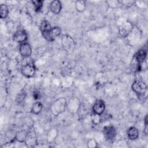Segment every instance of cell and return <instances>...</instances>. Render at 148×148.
Here are the masks:
<instances>
[{"label": "cell", "mask_w": 148, "mask_h": 148, "mask_svg": "<svg viewBox=\"0 0 148 148\" xmlns=\"http://www.w3.org/2000/svg\"><path fill=\"white\" fill-rule=\"evenodd\" d=\"M67 101L64 97H60L56 99L51 105L50 110L54 116H57L64 112L66 109Z\"/></svg>", "instance_id": "cell-1"}, {"label": "cell", "mask_w": 148, "mask_h": 148, "mask_svg": "<svg viewBox=\"0 0 148 148\" xmlns=\"http://www.w3.org/2000/svg\"><path fill=\"white\" fill-rule=\"evenodd\" d=\"M134 27V24L130 21L128 20H121L118 25V31L122 38H127Z\"/></svg>", "instance_id": "cell-2"}, {"label": "cell", "mask_w": 148, "mask_h": 148, "mask_svg": "<svg viewBox=\"0 0 148 148\" xmlns=\"http://www.w3.org/2000/svg\"><path fill=\"white\" fill-rule=\"evenodd\" d=\"M61 43L63 49L67 53H71L74 50L75 47V42L71 36L68 34L62 35L61 38Z\"/></svg>", "instance_id": "cell-3"}, {"label": "cell", "mask_w": 148, "mask_h": 148, "mask_svg": "<svg viewBox=\"0 0 148 148\" xmlns=\"http://www.w3.org/2000/svg\"><path fill=\"white\" fill-rule=\"evenodd\" d=\"M36 71V68L35 62L33 60L22 65L21 67V73L23 76L27 78L32 77Z\"/></svg>", "instance_id": "cell-4"}, {"label": "cell", "mask_w": 148, "mask_h": 148, "mask_svg": "<svg viewBox=\"0 0 148 148\" xmlns=\"http://www.w3.org/2000/svg\"><path fill=\"white\" fill-rule=\"evenodd\" d=\"M131 88L138 97H142L146 94L147 87L146 84L143 81L136 79L133 82Z\"/></svg>", "instance_id": "cell-5"}, {"label": "cell", "mask_w": 148, "mask_h": 148, "mask_svg": "<svg viewBox=\"0 0 148 148\" xmlns=\"http://www.w3.org/2000/svg\"><path fill=\"white\" fill-rule=\"evenodd\" d=\"M80 105V99L76 97H72L67 101L66 109L71 113L76 114L78 112Z\"/></svg>", "instance_id": "cell-6"}, {"label": "cell", "mask_w": 148, "mask_h": 148, "mask_svg": "<svg viewBox=\"0 0 148 148\" xmlns=\"http://www.w3.org/2000/svg\"><path fill=\"white\" fill-rule=\"evenodd\" d=\"M128 41L129 43L132 46H135L138 45L141 39V31L138 28L134 26L132 31L127 36Z\"/></svg>", "instance_id": "cell-7"}, {"label": "cell", "mask_w": 148, "mask_h": 148, "mask_svg": "<svg viewBox=\"0 0 148 148\" xmlns=\"http://www.w3.org/2000/svg\"><path fill=\"white\" fill-rule=\"evenodd\" d=\"M40 31L42 36L47 41L50 42V35L53 27L46 20H43L40 25Z\"/></svg>", "instance_id": "cell-8"}, {"label": "cell", "mask_w": 148, "mask_h": 148, "mask_svg": "<svg viewBox=\"0 0 148 148\" xmlns=\"http://www.w3.org/2000/svg\"><path fill=\"white\" fill-rule=\"evenodd\" d=\"M105 138L108 141H113L117 135V131L116 128L112 125H106L103 127L102 131Z\"/></svg>", "instance_id": "cell-9"}, {"label": "cell", "mask_w": 148, "mask_h": 148, "mask_svg": "<svg viewBox=\"0 0 148 148\" xmlns=\"http://www.w3.org/2000/svg\"><path fill=\"white\" fill-rule=\"evenodd\" d=\"M24 144L28 147H34L37 145V136L32 128L28 130Z\"/></svg>", "instance_id": "cell-10"}, {"label": "cell", "mask_w": 148, "mask_h": 148, "mask_svg": "<svg viewBox=\"0 0 148 148\" xmlns=\"http://www.w3.org/2000/svg\"><path fill=\"white\" fill-rule=\"evenodd\" d=\"M28 38V34L24 29H17L13 35V40L19 44L27 42Z\"/></svg>", "instance_id": "cell-11"}, {"label": "cell", "mask_w": 148, "mask_h": 148, "mask_svg": "<svg viewBox=\"0 0 148 148\" xmlns=\"http://www.w3.org/2000/svg\"><path fill=\"white\" fill-rule=\"evenodd\" d=\"M18 51L20 54L24 58L29 57L32 53L31 46L27 42L19 44Z\"/></svg>", "instance_id": "cell-12"}, {"label": "cell", "mask_w": 148, "mask_h": 148, "mask_svg": "<svg viewBox=\"0 0 148 148\" xmlns=\"http://www.w3.org/2000/svg\"><path fill=\"white\" fill-rule=\"evenodd\" d=\"M106 109L105 102L102 99H98L94 102L92 106V113L102 115Z\"/></svg>", "instance_id": "cell-13"}, {"label": "cell", "mask_w": 148, "mask_h": 148, "mask_svg": "<svg viewBox=\"0 0 148 148\" xmlns=\"http://www.w3.org/2000/svg\"><path fill=\"white\" fill-rule=\"evenodd\" d=\"M147 55V48H142L137 51L134 54L133 59L135 60L139 65L142 66V64L144 63L146 60Z\"/></svg>", "instance_id": "cell-14"}, {"label": "cell", "mask_w": 148, "mask_h": 148, "mask_svg": "<svg viewBox=\"0 0 148 148\" xmlns=\"http://www.w3.org/2000/svg\"><path fill=\"white\" fill-rule=\"evenodd\" d=\"M62 3L59 0H53L49 4V9L54 14H58L62 9Z\"/></svg>", "instance_id": "cell-15"}, {"label": "cell", "mask_w": 148, "mask_h": 148, "mask_svg": "<svg viewBox=\"0 0 148 148\" xmlns=\"http://www.w3.org/2000/svg\"><path fill=\"white\" fill-rule=\"evenodd\" d=\"M128 138L131 140H136L139 136V130L135 126L130 127L127 131Z\"/></svg>", "instance_id": "cell-16"}, {"label": "cell", "mask_w": 148, "mask_h": 148, "mask_svg": "<svg viewBox=\"0 0 148 148\" xmlns=\"http://www.w3.org/2000/svg\"><path fill=\"white\" fill-rule=\"evenodd\" d=\"M28 130H20L16 131L15 139L19 143H24L25 142Z\"/></svg>", "instance_id": "cell-17"}, {"label": "cell", "mask_w": 148, "mask_h": 148, "mask_svg": "<svg viewBox=\"0 0 148 148\" xmlns=\"http://www.w3.org/2000/svg\"><path fill=\"white\" fill-rule=\"evenodd\" d=\"M43 103L40 101L34 102L31 109V112L34 114H39L43 109Z\"/></svg>", "instance_id": "cell-18"}, {"label": "cell", "mask_w": 148, "mask_h": 148, "mask_svg": "<svg viewBox=\"0 0 148 148\" xmlns=\"http://www.w3.org/2000/svg\"><path fill=\"white\" fill-rule=\"evenodd\" d=\"M61 34V29L59 27H53L52 31L50 35V42L54 41L56 40Z\"/></svg>", "instance_id": "cell-19"}, {"label": "cell", "mask_w": 148, "mask_h": 148, "mask_svg": "<svg viewBox=\"0 0 148 148\" xmlns=\"http://www.w3.org/2000/svg\"><path fill=\"white\" fill-rule=\"evenodd\" d=\"M86 2L83 0H77L75 2V8L78 12H83L86 9Z\"/></svg>", "instance_id": "cell-20"}, {"label": "cell", "mask_w": 148, "mask_h": 148, "mask_svg": "<svg viewBox=\"0 0 148 148\" xmlns=\"http://www.w3.org/2000/svg\"><path fill=\"white\" fill-rule=\"evenodd\" d=\"M9 13L8 6L6 4H1L0 6V18L1 19L6 18Z\"/></svg>", "instance_id": "cell-21"}, {"label": "cell", "mask_w": 148, "mask_h": 148, "mask_svg": "<svg viewBox=\"0 0 148 148\" xmlns=\"http://www.w3.org/2000/svg\"><path fill=\"white\" fill-rule=\"evenodd\" d=\"M44 1L41 0H32L31 1V3L34 7V10L36 12H40L43 6Z\"/></svg>", "instance_id": "cell-22"}, {"label": "cell", "mask_w": 148, "mask_h": 148, "mask_svg": "<svg viewBox=\"0 0 148 148\" xmlns=\"http://www.w3.org/2000/svg\"><path fill=\"white\" fill-rule=\"evenodd\" d=\"M90 120L91 121V123L94 125H99L102 121V115L92 113V114L90 116Z\"/></svg>", "instance_id": "cell-23"}, {"label": "cell", "mask_w": 148, "mask_h": 148, "mask_svg": "<svg viewBox=\"0 0 148 148\" xmlns=\"http://www.w3.org/2000/svg\"><path fill=\"white\" fill-rule=\"evenodd\" d=\"M23 124L27 128H28V130H29L32 128L34 124V121L31 117L26 116L24 119Z\"/></svg>", "instance_id": "cell-24"}, {"label": "cell", "mask_w": 148, "mask_h": 148, "mask_svg": "<svg viewBox=\"0 0 148 148\" xmlns=\"http://www.w3.org/2000/svg\"><path fill=\"white\" fill-rule=\"evenodd\" d=\"M57 134H58V132H57V131L56 129H55V128L51 129L49 131V132L47 133V140L49 142H52L56 138Z\"/></svg>", "instance_id": "cell-25"}, {"label": "cell", "mask_w": 148, "mask_h": 148, "mask_svg": "<svg viewBox=\"0 0 148 148\" xmlns=\"http://www.w3.org/2000/svg\"><path fill=\"white\" fill-rule=\"evenodd\" d=\"M106 3L109 6V8L112 9H115L120 5V1H117V0L106 1Z\"/></svg>", "instance_id": "cell-26"}, {"label": "cell", "mask_w": 148, "mask_h": 148, "mask_svg": "<svg viewBox=\"0 0 148 148\" xmlns=\"http://www.w3.org/2000/svg\"><path fill=\"white\" fill-rule=\"evenodd\" d=\"M87 146L89 148H94L98 146V142L94 138L90 139L87 142Z\"/></svg>", "instance_id": "cell-27"}, {"label": "cell", "mask_w": 148, "mask_h": 148, "mask_svg": "<svg viewBox=\"0 0 148 148\" xmlns=\"http://www.w3.org/2000/svg\"><path fill=\"white\" fill-rule=\"evenodd\" d=\"M135 3V1L132 0H125V1H120V5H122L127 8H130L134 5Z\"/></svg>", "instance_id": "cell-28"}, {"label": "cell", "mask_w": 148, "mask_h": 148, "mask_svg": "<svg viewBox=\"0 0 148 148\" xmlns=\"http://www.w3.org/2000/svg\"><path fill=\"white\" fill-rule=\"evenodd\" d=\"M26 95L25 94L24 92H21V93H20L18 95V97H17V102H18V103H20L21 102H23L24 101V99L25 98Z\"/></svg>", "instance_id": "cell-29"}, {"label": "cell", "mask_w": 148, "mask_h": 148, "mask_svg": "<svg viewBox=\"0 0 148 148\" xmlns=\"http://www.w3.org/2000/svg\"><path fill=\"white\" fill-rule=\"evenodd\" d=\"M32 97L35 100H38V99H40V98L42 97L41 93L38 90H35L32 92Z\"/></svg>", "instance_id": "cell-30"}]
</instances>
